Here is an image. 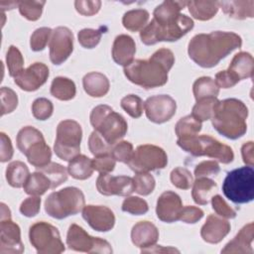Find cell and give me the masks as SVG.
Masks as SVG:
<instances>
[{
  "mask_svg": "<svg viewBox=\"0 0 254 254\" xmlns=\"http://www.w3.org/2000/svg\"><path fill=\"white\" fill-rule=\"evenodd\" d=\"M203 217V211L196 206L187 205L183 206L180 219L185 223H195Z\"/></svg>",
  "mask_w": 254,
  "mask_h": 254,
  "instance_id": "57",
  "label": "cell"
},
{
  "mask_svg": "<svg viewBox=\"0 0 254 254\" xmlns=\"http://www.w3.org/2000/svg\"><path fill=\"white\" fill-rule=\"evenodd\" d=\"M81 138L82 130L78 122L71 119L61 121L57 127V138L54 145L56 155L61 160L69 162L79 155Z\"/></svg>",
  "mask_w": 254,
  "mask_h": 254,
  "instance_id": "10",
  "label": "cell"
},
{
  "mask_svg": "<svg viewBox=\"0 0 254 254\" xmlns=\"http://www.w3.org/2000/svg\"><path fill=\"white\" fill-rule=\"evenodd\" d=\"M96 189L103 195L128 196L135 191L133 178L100 174L96 180Z\"/></svg>",
  "mask_w": 254,
  "mask_h": 254,
  "instance_id": "16",
  "label": "cell"
},
{
  "mask_svg": "<svg viewBox=\"0 0 254 254\" xmlns=\"http://www.w3.org/2000/svg\"><path fill=\"white\" fill-rule=\"evenodd\" d=\"M157 247V249H152V248H145L142 249L141 252L142 253H146V252H180L179 250L169 247V248H163L161 245H155Z\"/></svg>",
  "mask_w": 254,
  "mask_h": 254,
  "instance_id": "61",
  "label": "cell"
},
{
  "mask_svg": "<svg viewBox=\"0 0 254 254\" xmlns=\"http://www.w3.org/2000/svg\"><path fill=\"white\" fill-rule=\"evenodd\" d=\"M66 245L69 249L85 253H112V248L106 240L90 236L81 226L71 224L66 234Z\"/></svg>",
  "mask_w": 254,
  "mask_h": 254,
  "instance_id": "13",
  "label": "cell"
},
{
  "mask_svg": "<svg viewBox=\"0 0 254 254\" xmlns=\"http://www.w3.org/2000/svg\"><path fill=\"white\" fill-rule=\"evenodd\" d=\"M41 207V198L38 195H31L27 197L20 205V212L27 217L36 216Z\"/></svg>",
  "mask_w": 254,
  "mask_h": 254,
  "instance_id": "54",
  "label": "cell"
},
{
  "mask_svg": "<svg viewBox=\"0 0 254 254\" xmlns=\"http://www.w3.org/2000/svg\"><path fill=\"white\" fill-rule=\"evenodd\" d=\"M39 170L49 178L52 185V189L61 186L67 180V169H65L64 166L58 163L51 162L50 164Z\"/></svg>",
  "mask_w": 254,
  "mask_h": 254,
  "instance_id": "39",
  "label": "cell"
},
{
  "mask_svg": "<svg viewBox=\"0 0 254 254\" xmlns=\"http://www.w3.org/2000/svg\"><path fill=\"white\" fill-rule=\"evenodd\" d=\"M248 108L239 99L227 98L218 101L211 123L222 136L235 140L242 137L247 130Z\"/></svg>",
  "mask_w": 254,
  "mask_h": 254,
  "instance_id": "3",
  "label": "cell"
},
{
  "mask_svg": "<svg viewBox=\"0 0 254 254\" xmlns=\"http://www.w3.org/2000/svg\"><path fill=\"white\" fill-rule=\"evenodd\" d=\"M122 210L134 215H142L149 210V205L139 196H127L122 203Z\"/></svg>",
  "mask_w": 254,
  "mask_h": 254,
  "instance_id": "48",
  "label": "cell"
},
{
  "mask_svg": "<svg viewBox=\"0 0 254 254\" xmlns=\"http://www.w3.org/2000/svg\"><path fill=\"white\" fill-rule=\"evenodd\" d=\"M123 110L133 118H139L143 114L144 102L136 94H128L121 99L120 102Z\"/></svg>",
  "mask_w": 254,
  "mask_h": 254,
  "instance_id": "42",
  "label": "cell"
},
{
  "mask_svg": "<svg viewBox=\"0 0 254 254\" xmlns=\"http://www.w3.org/2000/svg\"><path fill=\"white\" fill-rule=\"evenodd\" d=\"M76 87L74 82L64 76L55 77L51 84V94L59 100L67 101L75 96Z\"/></svg>",
  "mask_w": 254,
  "mask_h": 254,
  "instance_id": "31",
  "label": "cell"
},
{
  "mask_svg": "<svg viewBox=\"0 0 254 254\" xmlns=\"http://www.w3.org/2000/svg\"><path fill=\"white\" fill-rule=\"evenodd\" d=\"M116 161L110 154L102 155L92 159V167L100 174H109L115 168Z\"/></svg>",
  "mask_w": 254,
  "mask_h": 254,
  "instance_id": "53",
  "label": "cell"
},
{
  "mask_svg": "<svg viewBox=\"0 0 254 254\" xmlns=\"http://www.w3.org/2000/svg\"><path fill=\"white\" fill-rule=\"evenodd\" d=\"M84 91L92 97H102L109 91L110 83L106 75L98 71L86 73L82 78Z\"/></svg>",
  "mask_w": 254,
  "mask_h": 254,
  "instance_id": "25",
  "label": "cell"
},
{
  "mask_svg": "<svg viewBox=\"0 0 254 254\" xmlns=\"http://www.w3.org/2000/svg\"><path fill=\"white\" fill-rule=\"evenodd\" d=\"M149 16V12L145 9L130 10L124 14L122 24L125 29L131 32H137L146 26Z\"/></svg>",
  "mask_w": 254,
  "mask_h": 254,
  "instance_id": "36",
  "label": "cell"
},
{
  "mask_svg": "<svg viewBox=\"0 0 254 254\" xmlns=\"http://www.w3.org/2000/svg\"><path fill=\"white\" fill-rule=\"evenodd\" d=\"M6 63L9 71V75L15 77L21 70H23L24 66V58L19 51V49L15 46H10L6 55Z\"/></svg>",
  "mask_w": 254,
  "mask_h": 254,
  "instance_id": "41",
  "label": "cell"
},
{
  "mask_svg": "<svg viewBox=\"0 0 254 254\" xmlns=\"http://www.w3.org/2000/svg\"><path fill=\"white\" fill-rule=\"evenodd\" d=\"M133 182L135 191L141 195L150 194L156 186L155 179L150 173H137L133 178Z\"/></svg>",
  "mask_w": 254,
  "mask_h": 254,
  "instance_id": "43",
  "label": "cell"
},
{
  "mask_svg": "<svg viewBox=\"0 0 254 254\" xmlns=\"http://www.w3.org/2000/svg\"><path fill=\"white\" fill-rule=\"evenodd\" d=\"M216 188L217 185L213 180L207 177L196 178L192 183L191 196L193 201L199 205L207 204Z\"/></svg>",
  "mask_w": 254,
  "mask_h": 254,
  "instance_id": "28",
  "label": "cell"
},
{
  "mask_svg": "<svg viewBox=\"0 0 254 254\" xmlns=\"http://www.w3.org/2000/svg\"><path fill=\"white\" fill-rule=\"evenodd\" d=\"M54 111V105L48 98L40 97L37 98L32 104V113L33 116L38 120H47L49 119Z\"/></svg>",
  "mask_w": 254,
  "mask_h": 254,
  "instance_id": "47",
  "label": "cell"
},
{
  "mask_svg": "<svg viewBox=\"0 0 254 254\" xmlns=\"http://www.w3.org/2000/svg\"><path fill=\"white\" fill-rule=\"evenodd\" d=\"M254 238V224L249 222L244 225L236 236L230 240L225 247L221 250V253H238V254H251L253 253L252 241Z\"/></svg>",
  "mask_w": 254,
  "mask_h": 254,
  "instance_id": "23",
  "label": "cell"
},
{
  "mask_svg": "<svg viewBox=\"0 0 254 254\" xmlns=\"http://www.w3.org/2000/svg\"><path fill=\"white\" fill-rule=\"evenodd\" d=\"M177 144L194 157L206 156L216 159L222 164H229L234 159V153L229 146L208 135H195L190 138L178 139Z\"/></svg>",
  "mask_w": 254,
  "mask_h": 254,
  "instance_id": "7",
  "label": "cell"
},
{
  "mask_svg": "<svg viewBox=\"0 0 254 254\" xmlns=\"http://www.w3.org/2000/svg\"><path fill=\"white\" fill-rule=\"evenodd\" d=\"M219 171L220 168L216 161H202L195 166L194 176L195 178L216 176Z\"/></svg>",
  "mask_w": 254,
  "mask_h": 254,
  "instance_id": "56",
  "label": "cell"
},
{
  "mask_svg": "<svg viewBox=\"0 0 254 254\" xmlns=\"http://www.w3.org/2000/svg\"><path fill=\"white\" fill-rule=\"evenodd\" d=\"M192 92L195 100L198 101L203 98L216 97L219 93V87L211 77L201 76L193 82Z\"/></svg>",
  "mask_w": 254,
  "mask_h": 254,
  "instance_id": "35",
  "label": "cell"
},
{
  "mask_svg": "<svg viewBox=\"0 0 254 254\" xmlns=\"http://www.w3.org/2000/svg\"><path fill=\"white\" fill-rule=\"evenodd\" d=\"M102 32L101 30H95V29H82L77 34V39L79 44L85 48V49H93L95 48L100 40H101Z\"/></svg>",
  "mask_w": 254,
  "mask_h": 254,
  "instance_id": "50",
  "label": "cell"
},
{
  "mask_svg": "<svg viewBox=\"0 0 254 254\" xmlns=\"http://www.w3.org/2000/svg\"><path fill=\"white\" fill-rule=\"evenodd\" d=\"M93 171L92 160L84 155L79 154L68 162V175L75 180H86L91 177Z\"/></svg>",
  "mask_w": 254,
  "mask_h": 254,
  "instance_id": "30",
  "label": "cell"
},
{
  "mask_svg": "<svg viewBox=\"0 0 254 254\" xmlns=\"http://www.w3.org/2000/svg\"><path fill=\"white\" fill-rule=\"evenodd\" d=\"M133 145L130 142L119 141L112 146L110 155L115 161L127 164L133 154Z\"/></svg>",
  "mask_w": 254,
  "mask_h": 254,
  "instance_id": "51",
  "label": "cell"
},
{
  "mask_svg": "<svg viewBox=\"0 0 254 254\" xmlns=\"http://www.w3.org/2000/svg\"><path fill=\"white\" fill-rule=\"evenodd\" d=\"M46 4L45 1H19V11L20 14L29 21H37L40 19L44 5Z\"/></svg>",
  "mask_w": 254,
  "mask_h": 254,
  "instance_id": "40",
  "label": "cell"
},
{
  "mask_svg": "<svg viewBox=\"0 0 254 254\" xmlns=\"http://www.w3.org/2000/svg\"><path fill=\"white\" fill-rule=\"evenodd\" d=\"M53 30L48 27H41L34 31L30 39V47L34 52L43 51L51 40Z\"/></svg>",
  "mask_w": 254,
  "mask_h": 254,
  "instance_id": "45",
  "label": "cell"
},
{
  "mask_svg": "<svg viewBox=\"0 0 254 254\" xmlns=\"http://www.w3.org/2000/svg\"><path fill=\"white\" fill-rule=\"evenodd\" d=\"M214 81L219 88H230L239 82V80L227 69L218 71L215 74Z\"/></svg>",
  "mask_w": 254,
  "mask_h": 254,
  "instance_id": "58",
  "label": "cell"
},
{
  "mask_svg": "<svg viewBox=\"0 0 254 254\" xmlns=\"http://www.w3.org/2000/svg\"><path fill=\"white\" fill-rule=\"evenodd\" d=\"M129 168L137 173H149L164 169L168 164V156L164 149L152 144L140 145L133 151L127 163Z\"/></svg>",
  "mask_w": 254,
  "mask_h": 254,
  "instance_id": "12",
  "label": "cell"
},
{
  "mask_svg": "<svg viewBox=\"0 0 254 254\" xmlns=\"http://www.w3.org/2000/svg\"><path fill=\"white\" fill-rule=\"evenodd\" d=\"M82 217L91 228L99 232L109 231L115 224L113 211L104 205H84L82 208Z\"/></svg>",
  "mask_w": 254,
  "mask_h": 254,
  "instance_id": "19",
  "label": "cell"
},
{
  "mask_svg": "<svg viewBox=\"0 0 254 254\" xmlns=\"http://www.w3.org/2000/svg\"><path fill=\"white\" fill-rule=\"evenodd\" d=\"M1 219H6V218H11V211L9 209V207L4 203L1 202Z\"/></svg>",
  "mask_w": 254,
  "mask_h": 254,
  "instance_id": "63",
  "label": "cell"
},
{
  "mask_svg": "<svg viewBox=\"0 0 254 254\" xmlns=\"http://www.w3.org/2000/svg\"><path fill=\"white\" fill-rule=\"evenodd\" d=\"M88 148L90 153L93 156L98 157V156L110 154L112 146L108 144L105 141V139L97 131L94 130L88 138Z\"/></svg>",
  "mask_w": 254,
  "mask_h": 254,
  "instance_id": "46",
  "label": "cell"
},
{
  "mask_svg": "<svg viewBox=\"0 0 254 254\" xmlns=\"http://www.w3.org/2000/svg\"><path fill=\"white\" fill-rule=\"evenodd\" d=\"M24 252L21 230L11 218L0 220V254H20Z\"/></svg>",
  "mask_w": 254,
  "mask_h": 254,
  "instance_id": "18",
  "label": "cell"
},
{
  "mask_svg": "<svg viewBox=\"0 0 254 254\" xmlns=\"http://www.w3.org/2000/svg\"><path fill=\"white\" fill-rule=\"evenodd\" d=\"M84 202V194L81 190L67 187L48 195L45 200V210L51 217L64 219L81 211Z\"/></svg>",
  "mask_w": 254,
  "mask_h": 254,
  "instance_id": "8",
  "label": "cell"
},
{
  "mask_svg": "<svg viewBox=\"0 0 254 254\" xmlns=\"http://www.w3.org/2000/svg\"><path fill=\"white\" fill-rule=\"evenodd\" d=\"M0 142H1L0 161L2 163H5L12 159L14 150H13V146L11 143V139L4 132L0 133Z\"/></svg>",
  "mask_w": 254,
  "mask_h": 254,
  "instance_id": "59",
  "label": "cell"
},
{
  "mask_svg": "<svg viewBox=\"0 0 254 254\" xmlns=\"http://www.w3.org/2000/svg\"><path fill=\"white\" fill-rule=\"evenodd\" d=\"M90 123L111 146L119 142L128 130L125 118L106 104L97 105L92 109Z\"/></svg>",
  "mask_w": 254,
  "mask_h": 254,
  "instance_id": "5",
  "label": "cell"
},
{
  "mask_svg": "<svg viewBox=\"0 0 254 254\" xmlns=\"http://www.w3.org/2000/svg\"><path fill=\"white\" fill-rule=\"evenodd\" d=\"M253 64L254 61L252 55L247 52H240L233 57L227 70L240 81L252 77Z\"/></svg>",
  "mask_w": 254,
  "mask_h": 254,
  "instance_id": "26",
  "label": "cell"
},
{
  "mask_svg": "<svg viewBox=\"0 0 254 254\" xmlns=\"http://www.w3.org/2000/svg\"><path fill=\"white\" fill-rule=\"evenodd\" d=\"M136 45L133 38L124 34L115 38L112 46V58L117 64L128 65L134 61Z\"/></svg>",
  "mask_w": 254,
  "mask_h": 254,
  "instance_id": "24",
  "label": "cell"
},
{
  "mask_svg": "<svg viewBox=\"0 0 254 254\" xmlns=\"http://www.w3.org/2000/svg\"><path fill=\"white\" fill-rule=\"evenodd\" d=\"M29 169L21 161L10 163L6 169V180L13 188H22L29 177Z\"/></svg>",
  "mask_w": 254,
  "mask_h": 254,
  "instance_id": "33",
  "label": "cell"
},
{
  "mask_svg": "<svg viewBox=\"0 0 254 254\" xmlns=\"http://www.w3.org/2000/svg\"><path fill=\"white\" fill-rule=\"evenodd\" d=\"M18 5H19V1H1L0 2V7H1V11L2 12H4L6 9H8V10H10V9H13V8H15L16 6L18 7Z\"/></svg>",
  "mask_w": 254,
  "mask_h": 254,
  "instance_id": "62",
  "label": "cell"
},
{
  "mask_svg": "<svg viewBox=\"0 0 254 254\" xmlns=\"http://www.w3.org/2000/svg\"><path fill=\"white\" fill-rule=\"evenodd\" d=\"M147 118L154 123L162 124L169 121L177 110L176 100L168 94L154 95L144 102Z\"/></svg>",
  "mask_w": 254,
  "mask_h": 254,
  "instance_id": "14",
  "label": "cell"
},
{
  "mask_svg": "<svg viewBox=\"0 0 254 254\" xmlns=\"http://www.w3.org/2000/svg\"><path fill=\"white\" fill-rule=\"evenodd\" d=\"M187 6V1H172L166 0L157 6L154 10V20L156 21H166L177 17L181 14V10Z\"/></svg>",
  "mask_w": 254,
  "mask_h": 254,
  "instance_id": "34",
  "label": "cell"
},
{
  "mask_svg": "<svg viewBox=\"0 0 254 254\" xmlns=\"http://www.w3.org/2000/svg\"><path fill=\"white\" fill-rule=\"evenodd\" d=\"M75 10L83 16H92L98 13L101 7V1L95 0H77L74 2Z\"/></svg>",
  "mask_w": 254,
  "mask_h": 254,
  "instance_id": "55",
  "label": "cell"
},
{
  "mask_svg": "<svg viewBox=\"0 0 254 254\" xmlns=\"http://www.w3.org/2000/svg\"><path fill=\"white\" fill-rule=\"evenodd\" d=\"M219 8L230 18L236 20H244L254 17V1H220Z\"/></svg>",
  "mask_w": 254,
  "mask_h": 254,
  "instance_id": "27",
  "label": "cell"
},
{
  "mask_svg": "<svg viewBox=\"0 0 254 254\" xmlns=\"http://www.w3.org/2000/svg\"><path fill=\"white\" fill-rule=\"evenodd\" d=\"M193 21L185 14L166 20H152L140 32V39L147 46L155 45L158 42H175L188 34L193 28Z\"/></svg>",
  "mask_w": 254,
  "mask_h": 254,
  "instance_id": "4",
  "label": "cell"
},
{
  "mask_svg": "<svg viewBox=\"0 0 254 254\" xmlns=\"http://www.w3.org/2000/svg\"><path fill=\"white\" fill-rule=\"evenodd\" d=\"M49 67L43 63H34L21 70L15 77V83L25 91H35L46 83L49 77Z\"/></svg>",
  "mask_w": 254,
  "mask_h": 254,
  "instance_id": "17",
  "label": "cell"
},
{
  "mask_svg": "<svg viewBox=\"0 0 254 254\" xmlns=\"http://www.w3.org/2000/svg\"><path fill=\"white\" fill-rule=\"evenodd\" d=\"M29 239L40 254H60L65 249L58 228L45 221L36 222L30 227Z\"/></svg>",
  "mask_w": 254,
  "mask_h": 254,
  "instance_id": "11",
  "label": "cell"
},
{
  "mask_svg": "<svg viewBox=\"0 0 254 254\" xmlns=\"http://www.w3.org/2000/svg\"><path fill=\"white\" fill-rule=\"evenodd\" d=\"M158 238L159 230L156 225L150 221H139L132 227V243L141 249H145L155 245L158 241Z\"/></svg>",
  "mask_w": 254,
  "mask_h": 254,
  "instance_id": "22",
  "label": "cell"
},
{
  "mask_svg": "<svg viewBox=\"0 0 254 254\" xmlns=\"http://www.w3.org/2000/svg\"><path fill=\"white\" fill-rule=\"evenodd\" d=\"M218 101L219 100L216 97H208L196 101L192 107L191 116H193L199 122L211 119Z\"/></svg>",
  "mask_w": 254,
  "mask_h": 254,
  "instance_id": "38",
  "label": "cell"
},
{
  "mask_svg": "<svg viewBox=\"0 0 254 254\" xmlns=\"http://www.w3.org/2000/svg\"><path fill=\"white\" fill-rule=\"evenodd\" d=\"M183 202L180 195L174 191H164L157 200L156 213L160 220L172 223L180 219Z\"/></svg>",
  "mask_w": 254,
  "mask_h": 254,
  "instance_id": "20",
  "label": "cell"
},
{
  "mask_svg": "<svg viewBox=\"0 0 254 254\" xmlns=\"http://www.w3.org/2000/svg\"><path fill=\"white\" fill-rule=\"evenodd\" d=\"M1 97V115L13 112L18 105V96L10 87L3 86L0 90Z\"/></svg>",
  "mask_w": 254,
  "mask_h": 254,
  "instance_id": "49",
  "label": "cell"
},
{
  "mask_svg": "<svg viewBox=\"0 0 254 254\" xmlns=\"http://www.w3.org/2000/svg\"><path fill=\"white\" fill-rule=\"evenodd\" d=\"M201 130V122L196 120L191 115H187L181 118L175 127L178 139H185L195 136Z\"/></svg>",
  "mask_w": 254,
  "mask_h": 254,
  "instance_id": "37",
  "label": "cell"
},
{
  "mask_svg": "<svg viewBox=\"0 0 254 254\" xmlns=\"http://www.w3.org/2000/svg\"><path fill=\"white\" fill-rule=\"evenodd\" d=\"M210 201L212 209L216 212L217 215L223 218H234L236 216V211L226 203V201L222 198L221 195H212Z\"/></svg>",
  "mask_w": 254,
  "mask_h": 254,
  "instance_id": "52",
  "label": "cell"
},
{
  "mask_svg": "<svg viewBox=\"0 0 254 254\" xmlns=\"http://www.w3.org/2000/svg\"><path fill=\"white\" fill-rule=\"evenodd\" d=\"M50 60L54 64H62L73 51V35L66 27H57L52 34L50 43Z\"/></svg>",
  "mask_w": 254,
  "mask_h": 254,
  "instance_id": "15",
  "label": "cell"
},
{
  "mask_svg": "<svg viewBox=\"0 0 254 254\" xmlns=\"http://www.w3.org/2000/svg\"><path fill=\"white\" fill-rule=\"evenodd\" d=\"M23 188L26 193L40 196L44 194L49 189H52V185L49 178L39 171L29 175Z\"/></svg>",
  "mask_w": 254,
  "mask_h": 254,
  "instance_id": "32",
  "label": "cell"
},
{
  "mask_svg": "<svg viewBox=\"0 0 254 254\" xmlns=\"http://www.w3.org/2000/svg\"><path fill=\"white\" fill-rule=\"evenodd\" d=\"M230 228L231 225L226 219L209 214L200 229V236L207 243L217 244L229 233Z\"/></svg>",
  "mask_w": 254,
  "mask_h": 254,
  "instance_id": "21",
  "label": "cell"
},
{
  "mask_svg": "<svg viewBox=\"0 0 254 254\" xmlns=\"http://www.w3.org/2000/svg\"><path fill=\"white\" fill-rule=\"evenodd\" d=\"M242 46L241 37L233 32L214 31L209 34H197L189 43V57L199 66H215L232 51Z\"/></svg>",
  "mask_w": 254,
  "mask_h": 254,
  "instance_id": "1",
  "label": "cell"
},
{
  "mask_svg": "<svg viewBox=\"0 0 254 254\" xmlns=\"http://www.w3.org/2000/svg\"><path fill=\"white\" fill-rule=\"evenodd\" d=\"M17 147L26 157L28 162L37 169L51 163L52 151L46 143L42 132L33 126L23 127L17 135Z\"/></svg>",
  "mask_w": 254,
  "mask_h": 254,
  "instance_id": "6",
  "label": "cell"
},
{
  "mask_svg": "<svg viewBox=\"0 0 254 254\" xmlns=\"http://www.w3.org/2000/svg\"><path fill=\"white\" fill-rule=\"evenodd\" d=\"M241 155L243 162L249 166L253 167L254 164V144L252 141H249L241 147Z\"/></svg>",
  "mask_w": 254,
  "mask_h": 254,
  "instance_id": "60",
  "label": "cell"
},
{
  "mask_svg": "<svg viewBox=\"0 0 254 254\" xmlns=\"http://www.w3.org/2000/svg\"><path fill=\"white\" fill-rule=\"evenodd\" d=\"M187 6L190 15L199 21L212 19L219 9L217 1H188Z\"/></svg>",
  "mask_w": 254,
  "mask_h": 254,
  "instance_id": "29",
  "label": "cell"
},
{
  "mask_svg": "<svg viewBox=\"0 0 254 254\" xmlns=\"http://www.w3.org/2000/svg\"><path fill=\"white\" fill-rule=\"evenodd\" d=\"M175 64V56L169 49L156 51L149 60H134L124 66V74L132 83L143 88H155L168 81V72Z\"/></svg>",
  "mask_w": 254,
  "mask_h": 254,
  "instance_id": "2",
  "label": "cell"
},
{
  "mask_svg": "<svg viewBox=\"0 0 254 254\" xmlns=\"http://www.w3.org/2000/svg\"><path fill=\"white\" fill-rule=\"evenodd\" d=\"M172 184L181 190H189L192 186V176L190 172L183 167L175 168L170 175Z\"/></svg>",
  "mask_w": 254,
  "mask_h": 254,
  "instance_id": "44",
  "label": "cell"
},
{
  "mask_svg": "<svg viewBox=\"0 0 254 254\" xmlns=\"http://www.w3.org/2000/svg\"><path fill=\"white\" fill-rule=\"evenodd\" d=\"M224 195L234 203H247L254 198V171L252 167L232 170L222 184Z\"/></svg>",
  "mask_w": 254,
  "mask_h": 254,
  "instance_id": "9",
  "label": "cell"
}]
</instances>
